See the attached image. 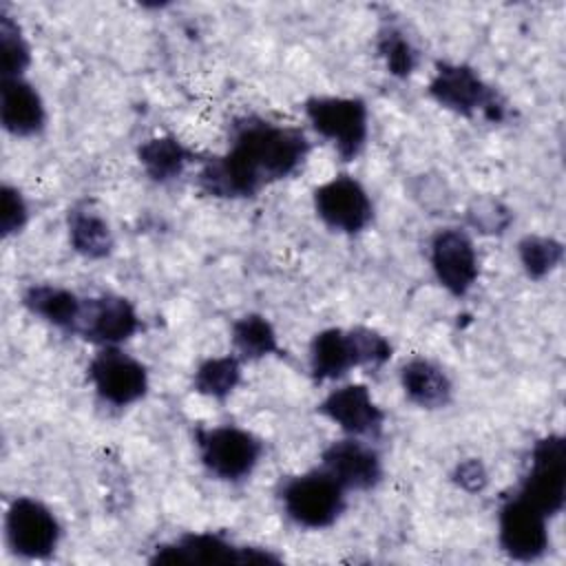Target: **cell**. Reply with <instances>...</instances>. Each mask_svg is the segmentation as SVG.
Wrapping results in <instances>:
<instances>
[{
	"label": "cell",
	"mask_w": 566,
	"mask_h": 566,
	"mask_svg": "<svg viewBox=\"0 0 566 566\" xmlns=\"http://www.w3.org/2000/svg\"><path fill=\"white\" fill-rule=\"evenodd\" d=\"M429 263L438 283L453 296H464L478 281V252L460 228H442L429 245Z\"/></svg>",
	"instance_id": "obj_13"
},
{
	"label": "cell",
	"mask_w": 566,
	"mask_h": 566,
	"mask_svg": "<svg viewBox=\"0 0 566 566\" xmlns=\"http://www.w3.org/2000/svg\"><path fill=\"white\" fill-rule=\"evenodd\" d=\"M69 241L71 248L86 259H104L115 248L108 221L88 203L69 210Z\"/></svg>",
	"instance_id": "obj_20"
},
{
	"label": "cell",
	"mask_w": 566,
	"mask_h": 566,
	"mask_svg": "<svg viewBox=\"0 0 566 566\" xmlns=\"http://www.w3.org/2000/svg\"><path fill=\"white\" fill-rule=\"evenodd\" d=\"M378 53L385 60V66L396 77H407L418 64V51L411 40L396 27H387L378 35Z\"/></svg>",
	"instance_id": "obj_26"
},
{
	"label": "cell",
	"mask_w": 566,
	"mask_h": 566,
	"mask_svg": "<svg viewBox=\"0 0 566 566\" xmlns=\"http://www.w3.org/2000/svg\"><path fill=\"white\" fill-rule=\"evenodd\" d=\"M469 223L484 234H500L511 223V212L497 199H478L467 210Z\"/></svg>",
	"instance_id": "obj_27"
},
{
	"label": "cell",
	"mask_w": 566,
	"mask_h": 566,
	"mask_svg": "<svg viewBox=\"0 0 566 566\" xmlns=\"http://www.w3.org/2000/svg\"><path fill=\"white\" fill-rule=\"evenodd\" d=\"M318 413L352 438H378L385 427V411L374 402L369 389L358 382L329 391L321 400Z\"/></svg>",
	"instance_id": "obj_15"
},
{
	"label": "cell",
	"mask_w": 566,
	"mask_h": 566,
	"mask_svg": "<svg viewBox=\"0 0 566 566\" xmlns=\"http://www.w3.org/2000/svg\"><path fill=\"white\" fill-rule=\"evenodd\" d=\"M321 469L345 491H369L382 478V462L376 449L352 436L332 442L321 453Z\"/></svg>",
	"instance_id": "obj_16"
},
{
	"label": "cell",
	"mask_w": 566,
	"mask_h": 566,
	"mask_svg": "<svg viewBox=\"0 0 566 566\" xmlns=\"http://www.w3.org/2000/svg\"><path fill=\"white\" fill-rule=\"evenodd\" d=\"M9 548L24 559H46L55 553L62 528L53 511L33 497H15L4 515Z\"/></svg>",
	"instance_id": "obj_8"
},
{
	"label": "cell",
	"mask_w": 566,
	"mask_h": 566,
	"mask_svg": "<svg viewBox=\"0 0 566 566\" xmlns=\"http://www.w3.org/2000/svg\"><path fill=\"white\" fill-rule=\"evenodd\" d=\"M0 51H2V80L22 77V73L31 64V46L22 35L20 24L7 13H0Z\"/></svg>",
	"instance_id": "obj_25"
},
{
	"label": "cell",
	"mask_w": 566,
	"mask_h": 566,
	"mask_svg": "<svg viewBox=\"0 0 566 566\" xmlns=\"http://www.w3.org/2000/svg\"><path fill=\"white\" fill-rule=\"evenodd\" d=\"M139 325V314L128 298L119 294H99L82 298L73 334L99 347H117L135 336Z\"/></svg>",
	"instance_id": "obj_9"
},
{
	"label": "cell",
	"mask_w": 566,
	"mask_h": 566,
	"mask_svg": "<svg viewBox=\"0 0 566 566\" xmlns=\"http://www.w3.org/2000/svg\"><path fill=\"white\" fill-rule=\"evenodd\" d=\"M86 371L97 396L115 407H128L148 391L146 367L119 347H102Z\"/></svg>",
	"instance_id": "obj_10"
},
{
	"label": "cell",
	"mask_w": 566,
	"mask_h": 566,
	"mask_svg": "<svg viewBox=\"0 0 566 566\" xmlns=\"http://www.w3.org/2000/svg\"><path fill=\"white\" fill-rule=\"evenodd\" d=\"M453 482H455L460 489L475 493V491H482V489L486 486L489 473H486V469H484V464H482L480 460L469 458V460L458 462V467H455V471H453Z\"/></svg>",
	"instance_id": "obj_29"
},
{
	"label": "cell",
	"mask_w": 566,
	"mask_h": 566,
	"mask_svg": "<svg viewBox=\"0 0 566 566\" xmlns=\"http://www.w3.org/2000/svg\"><path fill=\"white\" fill-rule=\"evenodd\" d=\"M22 305L44 323L73 334L82 298L60 285L33 283L22 292Z\"/></svg>",
	"instance_id": "obj_19"
},
{
	"label": "cell",
	"mask_w": 566,
	"mask_h": 566,
	"mask_svg": "<svg viewBox=\"0 0 566 566\" xmlns=\"http://www.w3.org/2000/svg\"><path fill=\"white\" fill-rule=\"evenodd\" d=\"M369 363L363 327H329L318 332L310 343V371L318 382L338 380L349 369Z\"/></svg>",
	"instance_id": "obj_14"
},
{
	"label": "cell",
	"mask_w": 566,
	"mask_h": 566,
	"mask_svg": "<svg viewBox=\"0 0 566 566\" xmlns=\"http://www.w3.org/2000/svg\"><path fill=\"white\" fill-rule=\"evenodd\" d=\"M400 385L405 396L422 409H440L449 405L453 385L447 371L429 358H411L400 369Z\"/></svg>",
	"instance_id": "obj_18"
},
{
	"label": "cell",
	"mask_w": 566,
	"mask_h": 566,
	"mask_svg": "<svg viewBox=\"0 0 566 566\" xmlns=\"http://www.w3.org/2000/svg\"><path fill=\"white\" fill-rule=\"evenodd\" d=\"M137 159L153 181L166 184L177 179L195 161V153L175 135H157L137 148Z\"/></svg>",
	"instance_id": "obj_21"
},
{
	"label": "cell",
	"mask_w": 566,
	"mask_h": 566,
	"mask_svg": "<svg viewBox=\"0 0 566 566\" xmlns=\"http://www.w3.org/2000/svg\"><path fill=\"white\" fill-rule=\"evenodd\" d=\"M429 95L442 108L462 117L482 115L489 122H502L506 117V104L493 86H489L480 73L467 64L438 62L429 82Z\"/></svg>",
	"instance_id": "obj_2"
},
{
	"label": "cell",
	"mask_w": 566,
	"mask_h": 566,
	"mask_svg": "<svg viewBox=\"0 0 566 566\" xmlns=\"http://www.w3.org/2000/svg\"><path fill=\"white\" fill-rule=\"evenodd\" d=\"M195 440L201 464L214 478L226 482L248 478L263 455V442L254 433L234 424L197 429Z\"/></svg>",
	"instance_id": "obj_5"
},
{
	"label": "cell",
	"mask_w": 566,
	"mask_h": 566,
	"mask_svg": "<svg viewBox=\"0 0 566 566\" xmlns=\"http://www.w3.org/2000/svg\"><path fill=\"white\" fill-rule=\"evenodd\" d=\"M548 520L564 509L566 500V440L559 433H548L535 442L531 467L515 491Z\"/></svg>",
	"instance_id": "obj_6"
},
{
	"label": "cell",
	"mask_w": 566,
	"mask_h": 566,
	"mask_svg": "<svg viewBox=\"0 0 566 566\" xmlns=\"http://www.w3.org/2000/svg\"><path fill=\"white\" fill-rule=\"evenodd\" d=\"M310 153L301 128L243 117L232 126L230 148L201 164L197 186L219 199L254 197L261 188L294 175Z\"/></svg>",
	"instance_id": "obj_1"
},
{
	"label": "cell",
	"mask_w": 566,
	"mask_h": 566,
	"mask_svg": "<svg viewBox=\"0 0 566 566\" xmlns=\"http://www.w3.org/2000/svg\"><path fill=\"white\" fill-rule=\"evenodd\" d=\"M281 557L256 548L239 546L219 533H184L155 548L153 564H276Z\"/></svg>",
	"instance_id": "obj_7"
},
{
	"label": "cell",
	"mask_w": 566,
	"mask_h": 566,
	"mask_svg": "<svg viewBox=\"0 0 566 566\" xmlns=\"http://www.w3.org/2000/svg\"><path fill=\"white\" fill-rule=\"evenodd\" d=\"M232 345L241 360H259L281 352L272 323L261 314H245L232 323Z\"/></svg>",
	"instance_id": "obj_22"
},
{
	"label": "cell",
	"mask_w": 566,
	"mask_h": 566,
	"mask_svg": "<svg viewBox=\"0 0 566 566\" xmlns=\"http://www.w3.org/2000/svg\"><path fill=\"white\" fill-rule=\"evenodd\" d=\"M29 219V206L22 197V192L15 186L4 184L2 186V212H0V228L2 237L18 234Z\"/></svg>",
	"instance_id": "obj_28"
},
{
	"label": "cell",
	"mask_w": 566,
	"mask_h": 566,
	"mask_svg": "<svg viewBox=\"0 0 566 566\" xmlns=\"http://www.w3.org/2000/svg\"><path fill=\"white\" fill-rule=\"evenodd\" d=\"M345 489L323 469L285 480L281 504L285 515L303 528H327L345 511Z\"/></svg>",
	"instance_id": "obj_4"
},
{
	"label": "cell",
	"mask_w": 566,
	"mask_h": 566,
	"mask_svg": "<svg viewBox=\"0 0 566 566\" xmlns=\"http://www.w3.org/2000/svg\"><path fill=\"white\" fill-rule=\"evenodd\" d=\"M517 254L524 272L531 279H544L551 274L564 259L562 241L544 234H526L517 243Z\"/></svg>",
	"instance_id": "obj_24"
},
{
	"label": "cell",
	"mask_w": 566,
	"mask_h": 566,
	"mask_svg": "<svg viewBox=\"0 0 566 566\" xmlns=\"http://www.w3.org/2000/svg\"><path fill=\"white\" fill-rule=\"evenodd\" d=\"M241 382V358L237 354L206 358L192 376V387L197 394L223 400Z\"/></svg>",
	"instance_id": "obj_23"
},
{
	"label": "cell",
	"mask_w": 566,
	"mask_h": 566,
	"mask_svg": "<svg viewBox=\"0 0 566 566\" xmlns=\"http://www.w3.org/2000/svg\"><path fill=\"white\" fill-rule=\"evenodd\" d=\"M305 117L323 139L334 144V150L343 161H354L365 148L369 113L360 97H310L305 102Z\"/></svg>",
	"instance_id": "obj_3"
},
{
	"label": "cell",
	"mask_w": 566,
	"mask_h": 566,
	"mask_svg": "<svg viewBox=\"0 0 566 566\" xmlns=\"http://www.w3.org/2000/svg\"><path fill=\"white\" fill-rule=\"evenodd\" d=\"M314 210L318 219L343 234L363 232L374 217V203L363 188L349 175H338L314 190Z\"/></svg>",
	"instance_id": "obj_11"
},
{
	"label": "cell",
	"mask_w": 566,
	"mask_h": 566,
	"mask_svg": "<svg viewBox=\"0 0 566 566\" xmlns=\"http://www.w3.org/2000/svg\"><path fill=\"white\" fill-rule=\"evenodd\" d=\"M497 542L511 559H539L548 551V517L513 493L497 513Z\"/></svg>",
	"instance_id": "obj_12"
},
{
	"label": "cell",
	"mask_w": 566,
	"mask_h": 566,
	"mask_svg": "<svg viewBox=\"0 0 566 566\" xmlns=\"http://www.w3.org/2000/svg\"><path fill=\"white\" fill-rule=\"evenodd\" d=\"M0 117L4 130L15 137L38 135L46 124V108L38 88L22 77L2 80Z\"/></svg>",
	"instance_id": "obj_17"
}]
</instances>
